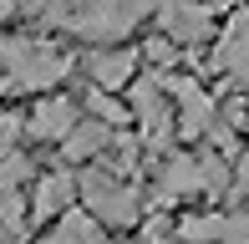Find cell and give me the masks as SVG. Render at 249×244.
<instances>
[{
	"mask_svg": "<svg viewBox=\"0 0 249 244\" xmlns=\"http://www.w3.org/2000/svg\"><path fill=\"white\" fill-rule=\"evenodd\" d=\"M153 10V0H51L46 20L66 26L87 41H117Z\"/></svg>",
	"mask_w": 249,
	"mask_h": 244,
	"instance_id": "cell-1",
	"label": "cell"
},
{
	"mask_svg": "<svg viewBox=\"0 0 249 244\" xmlns=\"http://www.w3.org/2000/svg\"><path fill=\"white\" fill-rule=\"evenodd\" d=\"M0 71L5 82H20V87H51L66 76V56L51 51L46 41H0Z\"/></svg>",
	"mask_w": 249,
	"mask_h": 244,
	"instance_id": "cell-2",
	"label": "cell"
},
{
	"mask_svg": "<svg viewBox=\"0 0 249 244\" xmlns=\"http://www.w3.org/2000/svg\"><path fill=\"white\" fill-rule=\"evenodd\" d=\"M82 198H87V209H92L102 224H112V229H127L132 219H138V193H132L127 183L107 178V173H87Z\"/></svg>",
	"mask_w": 249,
	"mask_h": 244,
	"instance_id": "cell-3",
	"label": "cell"
},
{
	"mask_svg": "<svg viewBox=\"0 0 249 244\" xmlns=\"http://www.w3.org/2000/svg\"><path fill=\"white\" fill-rule=\"evenodd\" d=\"M132 117L142 122V142H148V148H168L178 117H173V107L163 102V82H158V76L132 82Z\"/></svg>",
	"mask_w": 249,
	"mask_h": 244,
	"instance_id": "cell-4",
	"label": "cell"
},
{
	"mask_svg": "<svg viewBox=\"0 0 249 244\" xmlns=\"http://www.w3.org/2000/svg\"><path fill=\"white\" fill-rule=\"evenodd\" d=\"M163 92L178 102V127H183V138H209L213 132L219 107H213V97L203 92L198 82H188V76H163Z\"/></svg>",
	"mask_w": 249,
	"mask_h": 244,
	"instance_id": "cell-5",
	"label": "cell"
},
{
	"mask_svg": "<svg viewBox=\"0 0 249 244\" xmlns=\"http://www.w3.org/2000/svg\"><path fill=\"white\" fill-rule=\"evenodd\" d=\"M158 20H163V36L173 46H194V41H209L213 31V10L203 0H158Z\"/></svg>",
	"mask_w": 249,
	"mask_h": 244,
	"instance_id": "cell-6",
	"label": "cell"
},
{
	"mask_svg": "<svg viewBox=\"0 0 249 244\" xmlns=\"http://www.w3.org/2000/svg\"><path fill=\"white\" fill-rule=\"evenodd\" d=\"M178 239H188V244H249V209L183 219V224H178Z\"/></svg>",
	"mask_w": 249,
	"mask_h": 244,
	"instance_id": "cell-7",
	"label": "cell"
},
{
	"mask_svg": "<svg viewBox=\"0 0 249 244\" xmlns=\"http://www.w3.org/2000/svg\"><path fill=\"white\" fill-rule=\"evenodd\" d=\"M213 71H224L234 87H249V5L229 20L224 41L213 46Z\"/></svg>",
	"mask_w": 249,
	"mask_h": 244,
	"instance_id": "cell-8",
	"label": "cell"
},
{
	"mask_svg": "<svg viewBox=\"0 0 249 244\" xmlns=\"http://www.w3.org/2000/svg\"><path fill=\"white\" fill-rule=\"evenodd\" d=\"M188 193H203V163L188 153H173L158 173V198H188Z\"/></svg>",
	"mask_w": 249,
	"mask_h": 244,
	"instance_id": "cell-9",
	"label": "cell"
},
{
	"mask_svg": "<svg viewBox=\"0 0 249 244\" xmlns=\"http://www.w3.org/2000/svg\"><path fill=\"white\" fill-rule=\"evenodd\" d=\"M71 127H76V107L66 97H51L31 112V138H71Z\"/></svg>",
	"mask_w": 249,
	"mask_h": 244,
	"instance_id": "cell-10",
	"label": "cell"
},
{
	"mask_svg": "<svg viewBox=\"0 0 249 244\" xmlns=\"http://www.w3.org/2000/svg\"><path fill=\"white\" fill-rule=\"evenodd\" d=\"M87 71H92L97 92H107V87H127L132 71H138V56H132V51H97V56L87 61Z\"/></svg>",
	"mask_w": 249,
	"mask_h": 244,
	"instance_id": "cell-11",
	"label": "cell"
},
{
	"mask_svg": "<svg viewBox=\"0 0 249 244\" xmlns=\"http://www.w3.org/2000/svg\"><path fill=\"white\" fill-rule=\"evenodd\" d=\"M71 193H76L71 173H51V178H41V188H36V219L61 214V209L71 204Z\"/></svg>",
	"mask_w": 249,
	"mask_h": 244,
	"instance_id": "cell-12",
	"label": "cell"
},
{
	"mask_svg": "<svg viewBox=\"0 0 249 244\" xmlns=\"http://www.w3.org/2000/svg\"><path fill=\"white\" fill-rule=\"evenodd\" d=\"M107 142H112L107 122H82V127H71V138H66V158L82 163V158H92V153H102Z\"/></svg>",
	"mask_w": 249,
	"mask_h": 244,
	"instance_id": "cell-13",
	"label": "cell"
},
{
	"mask_svg": "<svg viewBox=\"0 0 249 244\" xmlns=\"http://www.w3.org/2000/svg\"><path fill=\"white\" fill-rule=\"evenodd\" d=\"M41 244H102V239H97V229L87 224L82 214H71V219H66L61 229H56V234H46Z\"/></svg>",
	"mask_w": 249,
	"mask_h": 244,
	"instance_id": "cell-14",
	"label": "cell"
},
{
	"mask_svg": "<svg viewBox=\"0 0 249 244\" xmlns=\"http://www.w3.org/2000/svg\"><path fill=\"white\" fill-rule=\"evenodd\" d=\"M92 112H97V122H107V127H122V122H132V112H127V107H117L107 92H92Z\"/></svg>",
	"mask_w": 249,
	"mask_h": 244,
	"instance_id": "cell-15",
	"label": "cell"
},
{
	"mask_svg": "<svg viewBox=\"0 0 249 244\" xmlns=\"http://www.w3.org/2000/svg\"><path fill=\"white\" fill-rule=\"evenodd\" d=\"M0 224L20 229V193H16V188H0Z\"/></svg>",
	"mask_w": 249,
	"mask_h": 244,
	"instance_id": "cell-16",
	"label": "cell"
},
{
	"mask_svg": "<svg viewBox=\"0 0 249 244\" xmlns=\"http://www.w3.org/2000/svg\"><path fill=\"white\" fill-rule=\"evenodd\" d=\"M10 142H16V117H0V158H10Z\"/></svg>",
	"mask_w": 249,
	"mask_h": 244,
	"instance_id": "cell-17",
	"label": "cell"
},
{
	"mask_svg": "<svg viewBox=\"0 0 249 244\" xmlns=\"http://www.w3.org/2000/svg\"><path fill=\"white\" fill-rule=\"evenodd\" d=\"M148 56H153V61H173V41H168V36L148 41Z\"/></svg>",
	"mask_w": 249,
	"mask_h": 244,
	"instance_id": "cell-18",
	"label": "cell"
},
{
	"mask_svg": "<svg viewBox=\"0 0 249 244\" xmlns=\"http://www.w3.org/2000/svg\"><path fill=\"white\" fill-rule=\"evenodd\" d=\"M138 244H168V239H163V229H158V224H153V229H148V234H142Z\"/></svg>",
	"mask_w": 249,
	"mask_h": 244,
	"instance_id": "cell-19",
	"label": "cell"
},
{
	"mask_svg": "<svg viewBox=\"0 0 249 244\" xmlns=\"http://www.w3.org/2000/svg\"><path fill=\"white\" fill-rule=\"evenodd\" d=\"M239 193L249 198V163H244V168H239Z\"/></svg>",
	"mask_w": 249,
	"mask_h": 244,
	"instance_id": "cell-20",
	"label": "cell"
},
{
	"mask_svg": "<svg viewBox=\"0 0 249 244\" xmlns=\"http://www.w3.org/2000/svg\"><path fill=\"white\" fill-rule=\"evenodd\" d=\"M10 10H16V0H0V20H5V16H10Z\"/></svg>",
	"mask_w": 249,
	"mask_h": 244,
	"instance_id": "cell-21",
	"label": "cell"
}]
</instances>
